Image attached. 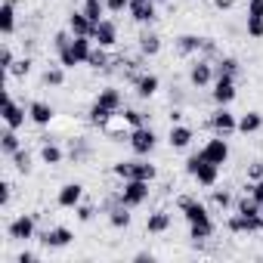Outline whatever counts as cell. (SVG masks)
Returning a JSON list of instances; mask_svg holds the SVG:
<instances>
[{"label": "cell", "mask_w": 263, "mask_h": 263, "mask_svg": "<svg viewBox=\"0 0 263 263\" xmlns=\"http://www.w3.org/2000/svg\"><path fill=\"white\" fill-rule=\"evenodd\" d=\"M115 115H118V111H111V108H105V105H99V102H93V108H90V124L102 130V127H105V124H108V121H111Z\"/></svg>", "instance_id": "f546056e"}, {"label": "cell", "mask_w": 263, "mask_h": 263, "mask_svg": "<svg viewBox=\"0 0 263 263\" xmlns=\"http://www.w3.org/2000/svg\"><path fill=\"white\" fill-rule=\"evenodd\" d=\"M71 53L78 56L81 65H87V59L93 53V37H71Z\"/></svg>", "instance_id": "f1b7e54d"}, {"label": "cell", "mask_w": 263, "mask_h": 263, "mask_svg": "<svg viewBox=\"0 0 263 263\" xmlns=\"http://www.w3.org/2000/svg\"><path fill=\"white\" fill-rule=\"evenodd\" d=\"M81 201H84V186L81 183H65L59 189V195H56V204L59 208H68V211H74Z\"/></svg>", "instance_id": "7c38bea8"}, {"label": "cell", "mask_w": 263, "mask_h": 263, "mask_svg": "<svg viewBox=\"0 0 263 263\" xmlns=\"http://www.w3.org/2000/svg\"><path fill=\"white\" fill-rule=\"evenodd\" d=\"M211 96H214L217 105H229V102L235 99V78H232V74H217Z\"/></svg>", "instance_id": "5b68a950"}, {"label": "cell", "mask_w": 263, "mask_h": 263, "mask_svg": "<svg viewBox=\"0 0 263 263\" xmlns=\"http://www.w3.org/2000/svg\"><path fill=\"white\" fill-rule=\"evenodd\" d=\"M155 4H171V0H155Z\"/></svg>", "instance_id": "9f6ffc18"}, {"label": "cell", "mask_w": 263, "mask_h": 263, "mask_svg": "<svg viewBox=\"0 0 263 263\" xmlns=\"http://www.w3.org/2000/svg\"><path fill=\"white\" fill-rule=\"evenodd\" d=\"M105 7H108V13H124L130 7V0H105Z\"/></svg>", "instance_id": "816d5d0a"}, {"label": "cell", "mask_w": 263, "mask_h": 263, "mask_svg": "<svg viewBox=\"0 0 263 263\" xmlns=\"http://www.w3.org/2000/svg\"><path fill=\"white\" fill-rule=\"evenodd\" d=\"M248 180H251V183H257V180H263V161H254V164L248 167Z\"/></svg>", "instance_id": "f907efd6"}, {"label": "cell", "mask_w": 263, "mask_h": 263, "mask_svg": "<svg viewBox=\"0 0 263 263\" xmlns=\"http://www.w3.org/2000/svg\"><path fill=\"white\" fill-rule=\"evenodd\" d=\"M211 127H214V134L229 137V134H235V130H238V118L226 105H217V111L211 115Z\"/></svg>", "instance_id": "3957f363"}, {"label": "cell", "mask_w": 263, "mask_h": 263, "mask_svg": "<svg viewBox=\"0 0 263 263\" xmlns=\"http://www.w3.org/2000/svg\"><path fill=\"white\" fill-rule=\"evenodd\" d=\"M248 192L254 195V201H257V204H260V211H263V180L251 183V186H248Z\"/></svg>", "instance_id": "681fc988"}, {"label": "cell", "mask_w": 263, "mask_h": 263, "mask_svg": "<svg viewBox=\"0 0 263 263\" xmlns=\"http://www.w3.org/2000/svg\"><path fill=\"white\" fill-rule=\"evenodd\" d=\"M158 87H161L158 74H140V78H137V96H140V99H152V96L158 93Z\"/></svg>", "instance_id": "ffe728a7"}, {"label": "cell", "mask_w": 263, "mask_h": 263, "mask_svg": "<svg viewBox=\"0 0 263 263\" xmlns=\"http://www.w3.org/2000/svg\"><path fill=\"white\" fill-rule=\"evenodd\" d=\"M124 121L130 124V130L146 127V115H143V111H137V108H124Z\"/></svg>", "instance_id": "f35d334b"}, {"label": "cell", "mask_w": 263, "mask_h": 263, "mask_svg": "<svg viewBox=\"0 0 263 263\" xmlns=\"http://www.w3.org/2000/svg\"><path fill=\"white\" fill-rule=\"evenodd\" d=\"M16 31V0H4L0 4V34L10 37Z\"/></svg>", "instance_id": "9a60e30c"}, {"label": "cell", "mask_w": 263, "mask_h": 263, "mask_svg": "<svg viewBox=\"0 0 263 263\" xmlns=\"http://www.w3.org/2000/svg\"><path fill=\"white\" fill-rule=\"evenodd\" d=\"M105 50H108V47H99V44H93V53H90L87 65H90V68H96V71L108 68V53H105Z\"/></svg>", "instance_id": "1f68e13d"}, {"label": "cell", "mask_w": 263, "mask_h": 263, "mask_svg": "<svg viewBox=\"0 0 263 263\" xmlns=\"http://www.w3.org/2000/svg\"><path fill=\"white\" fill-rule=\"evenodd\" d=\"M7 235L13 241H31L34 238V217L31 214H19L10 226H7Z\"/></svg>", "instance_id": "8992f818"}, {"label": "cell", "mask_w": 263, "mask_h": 263, "mask_svg": "<svg viewBox=\"0 0 263 263\" xmlns=\"http://www.w3.org/2000/svg\"><path fill=\"white\" fill-rule=\"evenodd\" d=\"M232 4H235V0H214L217 10H232Z\"/></svg>", "instance_id": "11a10c76"}, {"label": "cell", "mask_w": 263, "mask_h": 263, "mask_svg": "<svg viewBox=\"0 0 263 263\" xmlns=\"http://www.w3.org/2000/svg\"><path fill=\"white\" fill-rule=\"evenodd\" d=\"M146 198H149V183L146 180H124V189L118 192V201L127 204L130 211L146 204Z\"/></svg>", "instance_id": "7a4b0ae2"}, {"label": "cell", "mask_w": 263, "mask_h": 263, "mask_svg": "<svg viewBox=\"0 0 263 263\" xmlns=\"http://www.w3.org/2000/svg\"><path fill=\"white\" fill-rule=\"evenodd\" d=\"M204 161H208V158H204L201 152H195V155H189V158H186V174H189V177H195V171H198V167H201Z\"/></svg>", "instance_id": "7bdbcfd3"}, {"label": "cell", "mask_w": 263, "mask_h": 263, "mask_svg": "<svg viewBox=\"0 0 263 263\" xmlns=\"http://www.w3.org/2000/svg\"><path fill=\"white\" fill-rule=\"evenodd\" d=\"M192 127H183V124H171V134H167V143L171 149H186L192 143Z\"/></svg>", "instance_id": "ac0fdd59"}, {"label": "cell", "mask_w": 263, "mask_h": 263, "mask_svg": "<svg viewBox=\"0 0 263 263\" xmlns=\"http://www.w3.org/2000/svg\"><path fill=\"white\" fill-rule=\"evenodd\" d=\"M211 201H214L217 208H223V211H226V208L232 204V195H229V192H220V189H214V192H211Z\"/></svg>", "instance_id": "ee69618b"}, {"label": "cell", "mask_w": 263, "mask_h": 263, "mask_svg": "<svg viewBox=\"0 0 263 263\" xmlns=\"http://www.w3.org/2000/svg\"><path fill=\"white\" fill-rule=\"evenodd\" d=\"M7 74H13V78H28V74H31V59H28V56H25V59H16Z\"/></svg>", "instance_id": "ab89813d"}, {"label": "cell", "mask_w": 263, "mask_h": 263, "mask_svg": "<svg viewBox=\"0 0 263 263\" xmlns=\"http://www.w3.org/2000/svg\"><path fill=\"white\" fill-rule=\"evenodd\" d=\"M155 177H158V171H155V164H149L146 158L130 161V180H146V183H152Z\"/></svg>", "instance_id": "d6986e66"}, {"label": "cell", "mask_w": 263, "mask_h": 263, "mask_svg": "<svg viewBox=\"0 0 263 263\" xmlns=\"http://www.w3.org/2000/svg\"><path fill=\"white\" fill-rule=\"evenodd\" d=\"M74 214H78V220H81V223H90V220H93V214H96V208H93V204H78V208H74Z\"/></svg>", "instance_id": "f6af8a7d"}, {"label": "cell", "mask_w": 263, "mask_h": 263, "mask_svg": "<svg viewBox=\"0 0 263 263\" xmlns=\"http://www.w3.org/2000/svg\"><path fill=\"white\" fill-rule=\"evenodd\" d=\"M74 241V232L68 226H53L47 232H41V245L44 248H68Z\"/></svg>", "instance_id": "30bf717a"}, {"label": "cell", "mask_w": 263, "mask_h": 263, "mask_svg": "<svg viewBox=\"0 0 263 263\" xmlns=\"http://www.w3.org/2000/svg\"><path fill=\"white\" fill-rule=\"evenodd\" d=\"M65 71H68V68H62V65H50V68L44 71V84H47V87H62V84H65Z\"/></svg>", "instance_id": "e575fe53"}, {"label": "cell", "mask_w": 263, "mask_h": 263, "mask_svg": "<svg viewBox=\"0 0 263 263\" xmlns=\"http://www.w3.org/2000/svg\"><path fill=\"white\" fill-rule=\"evenodd\" d=\"M13 62H16V56H13L10 44H4V47H0V68H4V71H10V68H13Z\"/></svg>", "instance_id": "b9f144b4"}, {"label": "cell", "mask_w": 263, "mask_h": 263, "mask_svg": "<svg viewBox=\"0 0 263 263\" xmlns=\"http://www.w3.org/2000/svg\"><path fill=\"white\" fill-rule=\"evenodd\" d=\"M56 53H59V65H62V68H74V65H81V62H78V56L71 53V44H68V47H62V50H56Z\"/></svg>", "instance_id": "60d3db41"}, {"label": "cell", "mask_w": 263, "mask_h": 263, "mask_svg": "<svg viewBox=\"0 0 263 263\" xmlns=\"http://www.w3.org/2000/svg\"><path fill=\"white\" fill-rule=\"evenodd\" d=\"M201 155H204L211 164H220V167H223V164L229 161V143H226V137L217 134L214 140H208V143L201 146Z\"/></svg>", "instance_id": "277c9868"}, {"label": "cell", "mask_w": 263, "mask_h": 263, "mask_svg": "<svg viewBox=\"0 0 263 263\" xmlns=\"http://www.w3.org/2000/svg\"><path fill=\"white\" fill-rule=\"evenodd\" d=\"M81 10H84V16L96 25V22L105 19V10H108V7H105V0H84V7H81Z\"/></svg>", "instance_id": "83f0119b"}, {"label": "cell", "mask_w": 263, "mask_h": 263, "mask_svg": "<svg viewBox=\"0 0 263 263\" xmlns=\"http://www.w3.org/2000/svg\"><path fill=\"white\" fill-rule=\"evenodd\" d=\"M180 204V211H183V217H186V223H201V220H211V214H208V208L201 204V201H195V198H180L177 201Z\"/></svg>", "instance_id": "4fadbf2b"}, {"label": "cell", "mask_w": 263, "mask_h": 263, "mask_svg": "<svg viewBox=\"0 0 263 263\" xmlns=\"http://www.w3.org/2000/svg\"><path fill=\"white\" fill-rule=\"evenodd\" d=\"M248 34L254 41H260L263 37V19H248Z\"/></svg>", "instance_id": "7dc6e473"}, {"label": "cell", "mask_w": 263, "mask_h": 263, "mask_svg": "<svg viewBox=\"0 0 263 263\" xmlns=\"http://www.w3.org/2000/svg\"><path fill=\"white\" fill-rule=\"evenodd\" d=\"M111 174L121 177V180H130V161H115L111 164Z\"/></svg>", "instance_id": "bcb514c9"}, {"label": "cell", "mask_w": 263, "mask_h": 263, "mask_svg": "<svg viewBox=\"0 0 263 263\" xmlns=\"http://www.w3.org/2000/svg\"><path fill=\"white\" fill-rule=\"evenodd\" d=\"M10 158H13V164H16V171H19V174H31V155H28L25 149L13 152Z\"/></svg>", "instance_id": "74e56055"}, {"label": "cell", "mask_w": 263, "mask_h": 263, "mask_svg": "<svg viewBox=\"0 0 263 263\" xmlns=\"http://www.w3.org/2000/svg\"><path fill=\"white\" fill-rule=\"evenodd\" d=\"M130 19L140 22V25H152L155 22V0H130V7H127Z\"/></svg>", "instance_id": "ba28073f"}, {"label": "cell", "mask_w": 263, "mask_h": 263, "mask_svg": "<svg viewBox=\"0 0 263 263\" xmlns=\"http://www.w3.org/2000/svg\"><path fill=\"white\" fill-rule=\"evenodd\" d=\"M62 149L56 146V143H44V149H41V161L44 164H62Z\"/></svg>", "instance_id": "d590c367"}, {"label": "cell", "mask_w": 263, "mask_h": 263, "mask_svg": "<svg viewBox=\"0 0 263 263\" xmlns=\"http://www.w3.org/2000/svg\"><path fill=\"white\" fill-rule=\"evenodd\" d=\"M217 177H220V164H211V161H204V164L195 171V180H198V186H204V189H211V186L217 183Z\"/></svg>", "instance_id": "484cf974"}, {"label": "cell", "mask_w": 263, "mask_h": 263, "mask_svg": "<svg viewBox=\"0 0 263 263\" xmlns=\"http://www.w3.org/2000/svg\"><path fill=\"white\" fill-rule=\"evenodd\" d=\"M16 260H19V263H34V260H37V254H31V251H22Z\"/></svg>", "instance_id": "db71d44e"}, {"label": "cell", "mask_w": 263, "mask_h": 263, "mask_svg": "<svg viewBox=\"0 0 263 263\" xmlns=\"http://www.w3.org/2000/svg\"><path fill=\"white\" fill-rule=\"evenodd\" d=\"M93 44H99V47H115L118 44V25L111 22V19H102V22H96L93 25Z\"/></svg>", "instance_id": "8fae6325"}, {"label": "cell", "mask_w": 263, "mask_h": 263, "mask_svg": "<svg viewBox=\"0 0 263 263\" xmlns=\"http://www.w3.org/2000/svg\"><path fill=\"white\" fill-rule=\"evenodd\" d=\"M19 149H22V146H19L16 130H13V127H7V130H4V137H0V152L10 158V155H13V152H19Z\"/></svg>", "instance_id": "4dcf8cb0"}, {"label": "cell", "mask_w": 263, "mask_h": 263, "mask_svg": "<svg viewBox=\"0 0 263 263\" xmlns=\"http://www.w3.org/2000/svg\"><path fill=\"white\" fill-rule=\"evenodd\" d=\"M108 223H111L115 229H127V226H130V208L121 204V201H115V204L108 208Z\"/></svg>", "instance_id": "7402d4cb"}, {"label": "cell", "mask_w": 263, "mask_h": 263, "mask_svg": "<svg viewBox=\"0 0 263 263\" xmlns=\"http://www.w3.org/2000/svg\"><path fill=\"white\" fill-rule=\"evenodd\" d=\"M189 81H192V87H208V84H214V65H211L208 59H198V62L189 68Z\"/></svg>", "instance_id": "5bb4252c"}, {"label": "cell", "mask_w": 263, "mask_h": 263, "mask_svg": "<svg viewBox=\"0 0 263 263\" xmlns=\"http://www.w3.org/2000/svg\"><path fill=\"white\" fill-rule=\"evenodd\" d=\"M217 74H232V78H235V74H238V59H232V56H220V59H217V71H214V78H217Z\"/></svg>", "instance_id": "8d00e7d4"}, {"label": "cell", "mask_w": 263, "mask_h": 263, "mask_svg": "<svg viewBox=\"0 0 263 263\" xmlns=\"http://www.w3.org/2000/svg\"><path fill=\"white\" fill-rule=\"evenodd\" d=\"M25 118H28L25 108H22V105L10 96V90H7V93H4V124L13 127V130H19V127L25 124Z\"/></svg>", "instance_id": "9c48e42d"}, {"label": "cell", "mask_w": 263, "mask_h": 263, "mask_svg": "<svg viewBox=\"0 0 263 263\" xmlns=\"http://www.w3.org/2000/svg\"><path fill=\"white\" fill-rule=\"evenodd\" d=\"M96 102L105 105V108H111V111H121V105H124L121 90H115V87H102V90L96 93Z\"/></svg>", "instance_id": "44dd1931"}, {"label": "cell", "mask_w": 263, "mask_h": 263, "mask_svg": "<svg viewBox=\"0 0 263 263\" xmlns=\"http://www.w3.org/2000/svg\"><path fill=\"white\" fill-rule=\"evenodd\" d=\"M167 229H171V214H167V211H155V214H149V220H146V232L161 235V232H167Z\"/></svg>", "instance_id": "603a6c76"}, {"label": "cell", "mask_w": 263, "mask_h": 263, "mask_svg": "<svg viewBox=\"0 0 263 263\" xmlns=\"http://www.w3.org/2000/svg\"><path fill=\"white\" fill-rule=\"evenodd\" d=\"M248 19H263V0H248Z\"/></svg>", "instance_id": "c3c4849f"}, {"label": "cell", "mask_w": 263, "mask_h": 263, "mask_svg": "<svg viewBox=\"0 0 263 263\" xmlns=\"http://www.w3.org/2000/svg\"><path fill=\"white\" fill-rule=\"evenodd\" d=\"M127 143H130V149H134V155H140V158H149V155L155 152V146H158V137H155V130L146 124V127L130 130Z\"/></svg>", "instance_id": "6da1fadb"}, {"label": "cell", "mask_w": 263, "mask_h": 263, "mask_svg": "<svg viewBox=\"0 0 263 263\" xmlns=\"http://www.w3.org/2000/svg\"><path fill=\"white\" fill-rule=\"evenodd\" d=\"M235 214H245V217H254V214H263V211H260V204L254 201V195L248 192V195H241V198L235 201Z\"/></svg>", "instance_id": "d6a6232c"}, {"label": "cell", "mask_w": 263, "mask_h": 263, "mask_svg": "<svg viewBox=\"0 0 263 263\" xmlns=\"http://www.w3.org/2000/svg\"><path fill=\"white\" fill-rule=\"evenodd\" d=\"M177 50H180L183 56L201 53V50H204V37H195V34H180V37H177Z\"/></svg>", "instance_id": "d4e9b609"}, {"label": "cell", "mask_w": 263, "mask_h": 263, "mask_svg": "<svg viewBox=\"0 0 263 263\" xmlns=\"http://www.w3.org/2000/svg\"><path fill=\"white\" fill-rule=\"evenodd\" d=\"M68 31H71L74 37H90V34H93V22L84 16V10H74V13L68 16Z\"/></svg>", "instance_id": "e0dca14e"}, {"label": "cell", "mask_w": 263, "mask_h": 263, "mask_svg": "<svg viewBox=\"0 0 263 263\" xmlns=\"http://www.w3.org/2000/svg\"><path fill=\"white\" fill-rule=\"evenodd\" d=\"M263 127V115L260 111H248V115H241L238 118V134H257V130Z\"/></svg>", "instance_id": "4316f807"}, {"label": "cell", "mask_w": 263, "mask_h": 263, "mask_svg": "<svg viewBox=\"0 0 263 263\" xmlns=\"http://www.w3.org/2000/svg\"><path fill=\"white\" fill-rule=\"evenodd\" d=\"M226 229L229 232H263V214H254V217H245V214H232L226 220Z\"/></svg>", "instance_id": "52a82bcc"}, {"label": "cell", "mask_w": 263, "mask_h": 263, "mask_svg": "<svg viewBox=\"0 0 263 263\" xmlns=\"http://www.w3.org/2000/svg\"><path fill=\"white\" fill-rule=\"evenodd\" d=\"M53 115H56V111H53V105H50V102H44V99H34V102L28 105V118H31L37 127H47V124L53 121Z\"/></svg>", "instance_id": "2e32d148"}, {"label": "cell", "mask_w": 263, "mask_h": 263, "mask_svg": "<svg viewBox=\"0 0 263 263\" xmlns=\"http://www.w3.org/2000/svg\"><path fill=\"white\" fill-rule=\"evenodd\" d=\"M10 198H13V186H10V183H4V186H0V204L10 208Z\"/></svg>", "instance_id": "f5cc1de1"}, {"label": "cell", "mask_w": 263, "mask_h": 263, "mask_svg": "<svg viewBox=\"0 0 263 263\" xmlns=\"http://www.w3.org/2000/svg\"><path fill=\"white\" fill-rule=\"evenodd\" d=\"M140 53H143V56H158V53H161V37L146 28V31L140 34Z\"/></svg>", "instance_id": "cb8c5ba5"}, {"label": "cell", "mask_w": 263, "mask_h": 263, "mask_svg": "<svg viewBox=\"0 0 263 263\" xmlns=\"http://www.w3.org/2000/svg\"><path fill=\"white\" fill-rule=\"evenodd\" d=\"M211 235H214V223H211V220L189 223V238H195V241H204V238H211Z\"/></svg>", "instance_id": "836d02e7"}]
</instances>
